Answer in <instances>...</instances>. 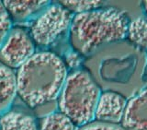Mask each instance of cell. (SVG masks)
<instances>
[{
	"label": "cell",
	"instance_id": "6da1fadb",
	"mask_svg": "<svg viewBox=\"0 0 147 130\" xmlns=\"http://www.w3.org/2000/svg\"><path fill=\"white\" fill-rule=\"evenodd\" d=\"M17 92L31 108L56 100L67 78V69L58 55L50 52L34 54L18 67Z\"/></svg>",
	"mask_w": 147,
	"mask_h": 130
},
{
	"label": "cell",
	"instance_id": "7a4b0ae2",
	"mask_svg": "<svg viewBox=\"0 0 147 130\" xmlns=\"http://www.w3.org/2000/svg\"><path fill=\"white\" fill-rule=\"evenodd\" d=\"M127 17L116 8H96L76 14L70 27V42L77 53L89 54L106 44L124 39Z\"/></svg>",
	"mask_w": 147,
	"mask_h": 130
},
{
	"label": "cell",
	"instance_id": "3957f363",
	"mask_svg": "<svg viewBox=\"0 0 147 130\" xmlns=\"http://www.w3.org/2000/svg\"><path fill=\"white\" fill-rule=\"evenodd\" d=\"M101 91L88 73L77 70L68 75L58 105L60 112L76 127H84L95 119Z\"/></svg>",
	"mask_w": 147,
	"mask_h": 130
},
{
	"label": "cell",
	"instance_id": "277c9868",
	"mask_svg": "<svg viewBox=\"0 0 147 130\" xmlns=\"http://www.w3.org/2000/svg\"><path fill=\"white\" fill-rule=\"evenodd\" d=\"M74 15L60 4L47 6L30 25V36L41 46L53 44L70 30Z\"/></svg>",
	"mask_w": 147,
	"mask_h": 130
},
{
	"label": "cell",
	"instance_id": "5b68a950",
	"mask_svg": "<svg viewBox=\"0 0 147 130\" xmlns=\"http://www.w3.org/2000/svg\"><path fill=\"white\" fill-rule=\"evenodd\" d=\"M34 43L28 32L14 28L0 46V62L12 68H18L34 54Z\"/></svg>",
	"mask_w": 147,
	"mask_h": 130
},
{
	"label": "cell",
	"instance_id": "8992f818",
	"mask_svg": "<svg viewBox=\"0 0 147 130\" xmlns=\"http://www.w3.org/2000/svg\"><path fill=\"white\" fill-rule=\"evenodd\" d=\"M126 104V99L121 94L114 91H105L99 97L95 119L98 122L113 125L121 123Z\"/></svg>",
	"mask_w": 147,
	"mask_h": 130
},
{
	"label": "cell",
	"instance_id": "52a82bcc",
	"mask_svg": "<svg viewBox=\"0 0 147 130\" xmlns=\"http://www.w3.org/2000/svg\"><path fill=\"white\" fill-rule=\"evenodd\" d=\"M121 125L126 130H147V88L127 103Z\"/></svg>",
	"mask_w": 147,
	"mask_h": 130
},
{
	"label": "cell",
	"instance_id": "ba28073f",
	"mask_svg": "<svg viewBox=\"0 0 147 130\" xmlns=\"http://www.w3.org/2000/svg\"><path fill=\"white\" fill-rule=\"evenodd\" d=\"M3 6L7 12L10 20L20 22L25 21L28 18L33 17L37 13L41 12L49 6L48 1H14V0H6L3 1Z\"/></svg>",
	"mask_w": 147,
	"mask_h": 130
},
{
	"label": "cell",
	"instance_id": "9c48e42d",
	"mask_svg": "<svg viewBox=\"0 0 147 130\" xmlns=\"http://www.w3.org/2000/svg\"><path fill=\"white\" fill-rule=\"evenodd\" d=\"M17 94L16 74L0 62V114L8 112Z\"/></svg>",
	"mask_w": 147,
	"mask_h": 130
},
{
	"label": "cell",
	"instance_id": "30bf717a",
	"mask_svg": "<svg viewBox=\"0 0 147 130\" xmlns=\"http://www.w3.org/2000/svg\"><path fill=\"white\" fill-rule=\"evenodd\" d=\"M0 130H38L34 118L21 112H7L0 117Z\"/></svg>",
	"mask_w": 147,
	"mask_h": 130
},
{
	"label": "cell",
	"instance_id": "8fae6325",
	"mask_svg": "<svg viewBox=\"0 0 147 130\" xmlns=\"http://www.w3.org/2000/svg\"><path fill=\"white\" fill-rule=\"evenodd\" d=\"M127 34L132 43L147 49V18L138 17L129 23Z\"/></svg>",
	"mask_w": 147,
	"mask_h": 130
},
{
	"label": "cell",
	"instance_id": "7c38bea8",
	"mask_svg": "<svg viewBox=\"0 0 147 130\" xmlns=\"http://www.w3.org/2000/svg\"><path fill=\"white\" fill-rule=\"evenodd\" d=\"M40 130H76V126L63 114L55 112L43 117Z\"/></svg>",
	"mask_w": 147,
	"mask_h": 130
},
{
	"label": "cell",
	"instance_id": "4fadbf2b",
	"mask_svg": "<svg viewBox=\"0 0 147 130\" xmlns=\"http://www.w3.org/2000/svg\"><path fill=\"white\" fill-rule=\"evenodd\" d=\"M60 5L68 9L70 12L76 14L94 10L99 8L102 2L98 0H81V1H60Z\"/></svg>",
	"mask_w": 147,
	"mask_h": 130
},
{
	"label": "cell",
	"instance_id": "5bb4252c",
	"mask_svg": "<svg viewBox=\"0 0 147 130\" xmlns=\"http://www.w3.org/2000/svg\"><path fill=\"white\" fill-rule=\"evenodd\" d=\"M11 20L6 11L3 3L0 1V46L6 39L8 32L11 30Z\"/></svg>",
	"mask_w": 147,
	"mask_h": 130
},
{
	"label": "cell",
	"instance_id": "9a60e30c",
	"mask_svg": "<svg viewBox=\"0 0 147 130\" xmlns=\"http://www.w3.org/2000/svg\"><path fill=\"white\" fill-rule=\"evenodd\" d=\"M80 130H126L119 125L102 123V122H92L82 127Z\"/></svg>",
	"mask_w": 147,
	"mask_h": 130
},
{
	"label": "cell",
	"instance_id": "2e32d148",
	"mask_svg": "<svg viewBox=\"0 0 147 130\" xmlns=\"http://www.w3.org/2000/svg\"><path fill=\"white\" fill-rule=\"evenodd\" d=\"M80 57L76 52H70L65 55V60H64V65L65 67H69L71 68H76L80 65Z\"/></svg>",
	"mask_w": 147,
	"mask_h": 130
},
{
	"label": "cell",
	"instance_id": "e0dca14e",
	"mask_svg": "<svg viewBox=\"0 0 147 130\" xmlns=\"http://www.w3.org/2000/svg\"><path fill=\"white\" fill-rule=\"evenodd\" d=\"M142 5H144V9L147 12V1H144V2H142Z\"/></svg>",
	"mask_w": 147,
	"mask_h": 130
}]
</instances>
